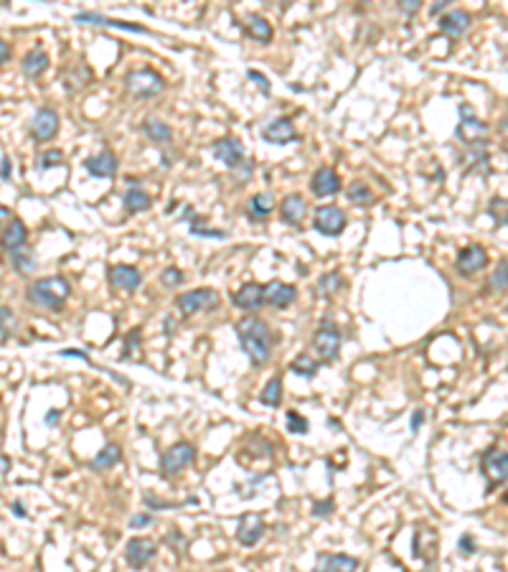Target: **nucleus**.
<instances>
[{
  "instance_id": "obj_1",
  "label": "nucleus",
  "mask_w": 508,
  "mask_h": 572,
  "mask_svg": "<svg viewBox=\"0 0 508 572\" xmlns=\"http://www.w3.org/2000/svg\"><path fill=\"white\" fill-rule=\"evenodd\" d=\"M236 336H239L244 354L252 359L254 364H265L269 359V354H272V331L262 318H257V316L241 318L236 323Z\"/></svg>"
},
{
  "instance_id": "obj_2",
  "label": "nucleus",
  "mask_w": 508,
  "mask_h": 572,
  "mask_svg": "<svg viewBox=\"0 0 508 572\" xmlns=\"http://www.w3.org/2000/svg\"><path fill=\"white\" fill-rule=\"evenodd\" d=\"M69 295H72V285L61 275H49V278L36 280L26 287V300L31 306L41 308V311L61 313Z\"/></svg>"
},
{
  "instance_id": "obj_3",
  "label": "nucleus",
  "mask_w": 508,
  "mask_h": 572,
  "mask_svg": "<svg viewBox=\"0 0 508 572\" xmlns=\"http://www.w3.org/2000/svg\"><path fill=\"white\" fill-rule=\"evenodd\" d=\"M125 85H127V92H130L132 97L148 99L165 89V79L158 72H153V69H135V72L127 74Z\"/></svg>"
},
{
  "instance_id": "obj_4",
  "label": "nucleus",
  "mask_w": 508,
  "mask_h": 572,
  "mask_svg": "<svg viewBox=\"0 0 508 572\" xmlns=\"http://www.w3.org/2000/svg\"><path fill=\"white\" fill-rule=\"evenodd\" d=\"M313 349L315 354L320 356V361H333L338 356V349H341V328L333 323L331 318H326L320 323V328L315 331L313 336Z\"/></svg>"
},
{
  "instance_id": "obj_5",
  "label": "nucleus",
  "mask_w": 508,
  "mask_h": 572,
  "mask_svg": "<svg viewBox=\"0 0 508 572\" xmlns=\"http://www.w3.org/2000/svg\"><path fill=\"white\" fill-rule=\"evenodd\" d=\"M219 303V293L211 290V287H198V290H189V293H181L176 300V306L181 308L183 316H196V313L211 311Z\"/></svg>"
},
{
  "instance_id": "obj_6",
  "label": "nucleus",
  "mask_w": 508,
  "mask_h": 572,
  "mask_svg": "<svg viewBox=\"0 0 508 572\" xmlns=\"http://www.w3.org/2000/svg\"><path fill=\"white\" fill-rule=\"evenodd\" d=\"M193 461H196L193 445H191V442H176V445H170V448L160 455V471H163V475H176L181 473L186 466H191Z\"/></svg>"
},
{
  "instance_id": "obj_7",
  "label": "nucleus",
  "mask_w": 508,
  "mask_h": 572,
  "mask_svg": "<svg viewBox=\"0 0 508 572\" xmlns=\"http://www.w3.org/2000/svg\"><path fill=\"white\" fill-rule=\"evenodd\" d=\"M483 473L488 478V491H493L495 486L508 481V453L506 450L490 448L488 453L483 455Z\"/></svg>"
},
{
  "instance_id": "obj_8",
  "label": "nucleus",
  "mask_w": 508,
  "mask_h": 572,
  "mask_svg": "<svg viewBox=\"0 0 508 572\" xmlns=\"http://www.w3.org/2000/svg\"><path fill=\"white\" fill-rule=\"evenodd\" d=\"M348 219H345V211L338 206H320L315 211V219H313V227L318 229L320 235L326 237H338L341 232L345 229Z\"/></svg>"
},
{
  "instance_id": "obj_9",
  "label": "nucleus",
  "mask_w": 508,
  "mask_h": 572,
  "mask_svg": "<svg viewBox=\"0 0 508 572\" xmlns=\"http://www.w3.org/2000/svg\"><path fill=\"white\" fill-rule=\"evenodd\" d=\"M56 132H59V112L51 110V107H39V110L33 112V118H31V135L36 137L39 143L51 140Z\"/></svg>"
},
{
  "instance_id": "obj_10",
  "label": "nucleus",
  "mask_w": 508,
  "mask_h": 572,
  "mask_svg": "<svg viewBox=\"0 0 508 572\" xmlns=\"http://www.w3.org/2000/svg\"><path fill=\"white\" fill-rule=\"evenodd\" d=\"M155 552H158V547L153 540H148V537H132V540L127 542V547H125V559H127V565H130L132 570H143L150 559L155 557Z\"/></svg>"
},
{
  "instance_id": "obj_11",
  "label": "nucleus",
  "mask_w": 508,
  "mask_h": 572,
  "mask_svg": "<svg viewBox=\"0 0 508 572\" xmlns=\"http://www.w3.org/2000/svg\"><path fill=\"white\" fill-rule=\"evenodd\" d=\"M485 265H488V252H485V247H481V244H470V247L460 249L455 270L463 275V278H473V275L481 273Z\"/></svg>"
},
{
  "instance_id": "obj_12",
  "label": "nucleus",
  "mask_w": 508,
  "mask_h": 572,
  "mask_svg": "<svg viewBox=\"0 0 508 572\" xmlns=\"http://www.w3.org/2000/svg\"><path fill=\"white\" fill-rule=\"evenodd\" d=\"M488 132V128L481 123V120L473 115L470 104H460V125H457V137L463 140L465 145H476L478 137H483Z\"/></svg>"
},
{
  "instance_id": "obj_13",
  "label": "nucleus",
  "mask_w": 508,
  "mask_h": 572,
  "mask_svg": "<svg viewBox=\"0 0 508 572\" xmlns=\"http://www.w3.org/2000/svg\"><path fill=\"white\" fill-rule=\"evenodd\" d=\"M211 153H214L216 161L227 163L229 168H239L241 161H244V148L236 137H219L214 145H211Z\"/></svg>"
},
{
  "instance_id": "obj_14",
  "label": "nucleus",
  "mask_w": 508,
  "mask_h": 572,
  "mask_svg": "<svg viewBox=\"0 0 508 572\" xmlns=\"http://www.w3.org/2000/svg\"><path fill=\"white\" fill-rule=\"evenodd\" d=\"M265 537V519L260 514H244L236 527V540L244 547H254Z\"/></svg>"
},
{
  "instance_id": "obj_15",
  "label": "nucleus",
  "mask_w": 508,
  "mask_h": 572,
  "mask_svg": "<svg viewBox=\"0 0 508 572\" xmlns=\"http://www.w3.org/2000/svg\"><path fill=\"white\" fill-rule=\"evenodd\" d=\"M359 559L351 554H336V552H320L315 559V572H356Z\"/></svg>"
},
{
  "instance_id": "obj_16",
  "label": "nucleus",
  "mask_w": 508,
  "mask_h": 572,
  "mask_svg": "<svg viewBox=\"0 0 508 572\" xmlns=\"http://www.w3.org/2000/svg\"><path fill=\"white\" fill-rule=\"evenodd\" d=\"M77 23H84V26H105V28H122V31H132V33H148V28L137 26V23H127V20H118L110 18V15L102 13H91V11H82V13L74 15Z\"/></svg>"
},
{
  "instance_id": "obj_17",
  "label": "nucleus",
  "mask_w": 508,
  "mask_h": 572,
  "mask_svg": "<svg viewBox=\"0 0 508 572\" xmlns=\"http://www.w3.org/2000/svg\"><path fill=\"white\" fill-rule=\"evenodd\" d=\"M262 137H265L267 143H272V145H287V143H293L295 137H298V132H295V125H293V120H290V118H277V120H272L269 125H265Z\"/></svg>"
},
{
  "instance_id": "obj_18",
  "label": "nucleus",
  "mask_w": 508,
  "mask_h": 572,
  "mask_svg": "<svg viewBox=\"0 0 508 572\" xmlns=\"http://www.w3.org/2000/svg\"><path fill=\"white\" fill-rule=\"evenodd\" d=\"M231 303L244 313L257 311V308L265 303V287L257 285V282H247V285H241L239 290L231 295Z\"/></svg>"
},
{
  "instance_id": "obj_19",
  "label": "nucleus",
  "mask_w": 508,
  "mask_h": 572,
  "mask_svg": "<svg viewBox=\"0 0 508 572\" xmlns=\"http://www.w3.org/2000/svg\"><path fill=\"white\" fill-rule=\"evenodd\" d=\"M110 282H112V287H118V290L132 293V290H135V287L143 282V275H140V270H137V267L115 265L110 270Z\"/></svg>"
},
{
  "instance_id": "obj_20",
  "label": "nucleus",
  "mask_w": 508,
  "mask_h": 572,
  "mask_svg": "<svg viewBox=\"0 0 508 572\" xmlns=\"http://www.w3.org/2000/svg\"><path fill=\"white\" fill-rule=\"evenodd\" d=\"M338 189H341V178L331 166H323V168L315 170L313 181H310V191H313L315 196H333V194H338Z\"/></svg>"
},
{
  "instance_id": "obj_21",
  "label": "nucleus",
  "mask_w": 508,
  "mask_h": 572,
  "mask_svg": "<svg viewBox=\"0 0 508 572\" xmlns=\"http://www.w3.org/2000/svg\"><path fill=\"white\" fill-rule=\"evenodd\" d=\"M470 23H473V15H470L468 11H463V8H455V11H447V13L440 18V31L457 39V36H463V33L468 31Z\"/></svg>"
},
{
  "instance_id": "obj_22",
  "label": "nucleus",
  "mask_w": 508,
  "mask_h": 572,
  "mask_svg": "<svg viewBox=\"0 0 508 572\" xmlns=\"http://www.w3.org/2000/svg\"><path fill=\"white\" fill-rule=\"evenodd\" d=\"M26 240H28V229L23 227L20 219H13L3 229V235H0V247H3V252L13 254L15 249L26 247Z\"/></svg>"
},
{
  "instance_id": "obj_23",
  "label": "nucleus",
  "mask_w": 508,
  "mask_h": 572,
  "mask_svg": "<svg viewBox=\"0 0 508 572\" xmlns=\"http://www.w3.org/2000/svg\"><path fill=\"white\" fill-rule=\"evenodd\" d=\"M84 166L94 178H112L118 173V156L110 153V150H102L99 156L87 158Z\"/></svg>"
},
{
  "instance_id": "obj_24",
  "label": "nucleus",
  "mask_w": 508,
  "mask_h": 572,
  "mask_svg": "<svg viewBox=\"0 0 508 572\" xmlns=\"http://www.w3.org/2000/svg\"><path fill=\"white\" fill-rule=\"evenodd\" d=\"M298 290L287 282H280V280H272L267 287H265V303H269L272 308H287L295 300Z\"/></svg>"
},
{
  "instance_id": "obj_25",
  "label": "nucleus",
  "mask_w": 508,
  "mask_h": 572,
  "mask_svg": "<svg viewBox=\"0 0 508 572\" xmlns=\"http://www.w3.org/2000/svg\"><path fill=\"white\" fill-rule=\"evenodd\" d=\"M305 214H307V204L300 194H287L285 199H282L280 216L285 224H293L295 227V224H300V221L305 219Z\"/></svg>"
},
{
  "instance_id": "obj_26",
  "label": "nucleus",
  "mask_w": 508,
  "mask_h": 572,
  "mask_svg": "<svg viewBox=\"0 0 508 572\" xmlns=\"http://www.w3.org/2000/svg\"><path fill=\"white\" fill-rule=\"evenodd\" d=\"M49 64H51L49 54H46L44 49H33V51H28L26 56H23V61H20V69H23V74H26V77L39 79L41 74L49 69Z\"/></svg>"
},
{
  "instance_id": "obj_27",
  "label": "nucleus",
  "mask_w": 508,
  "mask_h": 572,
  "mask_svg": "<svg viewBox=\"0 0 508 572\" xmlns=\"http://www.w3.org/2000/svg\"><path fill=\"white\" fill-rule=\"evenodd\" d=\"M120 458H122V450H120V445H105V448L91 458L89 468L97 471V473H105V471H110L112 466H118Z\"/></svg>"
},
{
  "instance_id": "obj_28",
  "label": "nucleus",
  "mask_w": 508,
  "mask_h": 572,
  "mask_svg": "<svg viewBox=\"0 0 508 572\" xmlns=\"http://www.w3.org/2000/svg\"><path fill=\"white\" fill-rule=\"evenodd\" d=\"M122 204L127 209V214H140V211H148L150 209V196L140 186H130V189L125 191Z\"/></svg>"
},
{
  "instance_id": "obj_29",
  "label": "nucleus",
  "mask_w": 508,
  "mask_h": 572,
  "mask_svg": "<svg viewBox=\"0 0 508 572\" xmlns=\"http://www.w3.org/2000/svg\"><path fill=\"white\" fill-rule=\"evenodd\" d=\"M272 209H274V199H272V194H267V191H262V194H257L249 201V219H254V221H262V219H267L269 214H272Z\"/></svg>"
},
{
  "instance_id": "obj_30",
  "label": "nucleus",
  "mask_w": 508,
  "mask_h": 572,
  "mask_svg": "<svg viewBox=\"0 0 508 572\" xmlns=\"http://www.w3.org/2000/svg\"><path fill=\"white\" fill-rule=\"evenodd\" d=\"M485 287H488L490 295H501V293H506V290H508V262L506 260L498 262V267L490 273Z\"/></svg>"
},
{
  "instance_id": "obj_31",
  "label": "nucleus",
  "mask_w": 508,
  "mask_h": 572,
  "mask_svg": "<svg viewBox=\"0 0 508 572\" xmlns=\"http://www.w3.org/2000/svg\"><path fill=\"white\" fill-rule=\"evenodd\" d=\"M143 132L148 135V140H153V143H170V137H173L170 128L165 123H160V120H145Z\"/></svg>"
},
{
  "instance_id": "obj_32",
  "label": "nucleus",
  "mask_w": 508,
  "mask_h": 572,
  "mask_svg": "<svg viewBox=\"0 0 508 572\" xmlns=\"http://www.w3.org/2000/svg\"><path fill=\"white\" fill-rule=\"evenodd\" d=\"M247 28H249V36H252L254 41H260V44H269V41H272V26L267 23V18L252 15Z\"/></svg>"
},
{
  "instance_id": "obj_33",
  "label": "nucleus",
  "mask_w": 508,
  "mask_h": 572,
  "mask_svg": "<svg viewBox=\"0 0 508 572\" xmlns=\"http://www.w3.org/2000/svg\"><path fill=\"white\" fill-rule=\"evenodd\" d=\"M11 262H13L15 273H18V275H31L33 270H36V257H33L28 247L15 249V252L11 254Z\"/></svg>"
},
{
  "instance_id": "obj_34",
  "label": "nucleus",
  "mask_w": 508,
  "mask_h": 572,
  "mask_svg": "<svg viewBox=\"0 0 508 572\" xmlns=\"http://www.w3.org/2000/svg\"><path fill=\"white\" fill-rule=\"evenodd\" d=\"M260 399H262V404H267V407H277V404L282 402V379L280 377L269 379L267 387L262 390Z\"/></svg>"
},
{
  "instance_id": "obj_35",
  "label": "nucleus",
  "mask_w": 508,
  "mask_h": 572,
  "mask_svg": "<svg viewBox=\"0 0 508 572\" xmlns=\"http://www.w3.org/2000/svg\"><path fill=\"white\" fill-rule=\"evenodd\" d=\"M290 371H293V374H298V377L310 379V377H315V371H318V361H315V359H310L307 354H300L293 364H290Z\"/></svg>"
},
{
  "instance_id": "obj_36",
  "label": "nucleus",
  "mask_w": 508,
  "mask_h": 572,
  "mask_svg": "<svg viewBox=\"0 0 508 572\" xmlns=\"http://www.w3.org/2000/svg\"><path fill=\"white\" fill-rule=\"evenodd\" d=\"M61 163H64V153H61L59 148H49V150H44V153H39V158H36V168L49 170V168L61 166Z\"/></svg>"
},
{
  "instance_id": "obj_37",
  "label": "nucleus",
  "mask_w": 508,
  "mask_h": 572,
  "mask_svg": "<svg viewBox=\"0 0 508 572\" xmlns=\"http://www.w3.org/2000/svg\"><path fill=\"white\" fill-rule=\"evenodd\" d=\"M488 214L493 216V221H495V224H498V227L508 224V199H501V196H495V199H490V204H488Z\"/></svg>"
},
{
  "instance_id": "obj_38",
  "label": "nucleus",
  "mask_w": 508,
  "mask_h": 572,
  "mask_svg": "<svg viewBox=\"0 0 508 572\" xmlns=\"http://www.w3.org/2000/svg\"><path fill=\"white\" fill-rule=\"evenodd\" d=\"M345 196H348V201H353V204H369L374 199L369 186L361 181H353L351 186H348V191H345Z\"/></svg>"
},
{
  "instance_id": "obj_39",
  "label": "nucleus",
  "mask_w": 508,
  "mask_h": 572,
  "mask_svg": "<svg viewBox=\"0 0 508 572\" xmlns=\"http://www.w3.org/2000/svg\"><path fill=\"white\" fill-rule=\"evenodd\" d=\"M341 282H343V280H341V275H338V273H326V275H323V278L318 280V295H320V298H326V295H333V293H336V290H338V287H341Z\"/></svg>"
},
{
  "instance_id": "obj_40",
  "label": "nucleus",
  "mask_w": 508,
  "mask_h": 572,
  "mask_svg": "<svg viewBox=\"0 0 508 572\" xmlns=\"http://www.w3.org/2000/svg\"><path fill=\"white\" fill-rule=\"evenodd\" d=\"M287 428L295 435H305L307 430H310V423L303 415H298V412H287Z\"/></svg>"
},
{
  "instance_id": "obj_41",
  "label": "nucleus",
  "mask_w": 508,
  "mask_h": 572,
  "mask_svg": "<svg viewBox=\"0 0 508 572\" xmlns=\"http://www.w3.org/2000/svg\"><path fill=\"white\" fill-rule=\"evenodd\" d=\"M183 282V273L178 267H165L160 273V285L163 287H178Z\"/></svg>"
},
{
  "instance_id": "obj_42",
  "label": "nucleus",
  "mask_w": 508,
  "mask_h": 572,
  "mask_svg": "<svg viewBox=\"0 0 508 572\" xmlns=\"http://www.w3.org/2000/svg\"><path fill=\"white\" fill-rule=\"evenodd\" d=\"M13 328H15V313L8 306H0V336H8Z\"/></svg>"
},
{
  "instance_id": "obj_43",
  "label": "nucleus",
  "mask_w": 508,
  "mask_h": 572,
  "mask_svg": "<svg viewBox=\"0 0 508 572\" xmlns=\"http://www.w3.org/2000/svg\"><path fill=\"white\" fill-rule=\"evenodd\" d=\"M137 346H140V328H135L132 333H127V338H125V354H122V359H130V352H135Z\"/></svg>"
},
{
  "instance_id": "obj_44",
  "label": "nucleus",
  "mask_w": 508,
  "mask_h": 572,
  "mask_svg": "<svg viewBox=\"0 0 508 572\" xmlns=\"http://www.w3.org/2000/svg\"><path fill=\"white\" fill-rule=\"evenodd\" d=\"M143 501H145V506L153 509V511H158V509H170V506H173L170 501H160L158 496H150V494H145Z\"/></svg>"
},
{
  "instance_id": "obj_45",
  "label": "nucleus",
  "mask_w": 508,
  "mask_h": 572,
  "mask_svg": "<svg viewBox=\"0 0 508 572\" xmlns=\"http://www.w3.org/2000/svg\"><path fill=\"white\" fill-rule=\"evenodd\" d=\"M331 511H333V499L315 501V504H313V516H328Z\"/></svg>"
},
{
  "instance_id": "obj_46",
  "label": "nucleus",
  "mask_w": 508,
  "mask_h": 572,
  "mask_svg": "<svg viewBox=\"0 0 508 572\" xmlns=\"http://www.w3.org/2000/svg\"><path fill=\"white\" fill-rule=\"evenodd\" d=\"M153 514H135L130 519V527L132 529H140V527H148V524H153Z\"/></svg>"
},
{
  "instance_id": "obj_47",
  "label": "nucleus",
  "mask_w": 508,
  "mask_h": 572,
  "mask_svg": "<svg viewBox=\"0 0 508 572\" xmlns=\"http://www.w3.org/2000/svg\"><path fill=\"white\" fill-rule=\"evenodd\" d=\"M191 235L193 237H216V240H224L227 232H219V229H198V227H191Z\"/></svg>"
},
{
  "instance_id": "obj_48",
  "label": "nucleus",
  "mask_w": 508,
  "mask_h": 572,
  "mask_svg": "<svg viewBox=\"0 0 508 572\" xmlns=\"http://www.w3.org/2000/svg\"><path fill=\"white\" fill-rule=\"evenodd\" d=\"M11 176H13V163H11L8 156H3L0 158V178H3V181H11Z\"/></svg>"
},
{
  "instance_id": "obj_49",
  "label": "nucleus",
  "mask_w": 508,
  "mask_h": 572,
  "mask_svg": "<svg viewBox=\"0 0 508 572\" xmlns=\"http://www.w3.org/2000/svg\"><path fill=\"white\" fill-rule=\"evenodd\" d=\"M399 11L407 15H417L419 13V0H402L399 3Z\"/></svg>"
},
{
  "instance_id": "obj_50",
  "label": "nucleus",
  "mask_w": 508,
  "mask_h": 572,
  "mask_svg": "<svg viewBox=\"0 0 508 572\" xmlns=\"http://www.w3.org/2000/svg\"><path fill=\"white\" fill-rule=\"evenodd\" d=\"M247 77L252 79V82H257V85H260V89L265 92V94H269V82H267V79H265V77H262L260 72H254V69H249Z\"/></svg>"
},
{
  "instance_id": "obj_51",
  "label": "nucleus",
  "mask_w": 508,
  "mask_h": 572,
  "mask_svg": "<svg viewBox=\"0 0 508 572\" xmlns=\"http://www.w3.org/2000/svg\"><path fill=\"white\" fill-rule=\"evenodd\" d=\"M8 59H11V46H8L6 41L0 39V66L6 64Z\"/></svg>"
},
{
  "instance_id": "obj_52",
  "label": "nucleus",
  "mask_w": 508,
  "mask_h": 572,
  "mask_svg": "<svg viewBox=\"0 0 508 572\" xmlns=\"http://www.w3.org/2000/svg\"><path fill=\"white\" fill-rule=\"evenodd\" d=\"M422 423H424V412L422 410H417L414 415H412V430L417 433L419 428H422Z\"/></svg>"
},
{
  "instance_id": "obj_53",
  "label": "nucleus",
  "mask_w": 508,
  "mask_h": 572,
  "mask_svg": "<svg viewBox=\"0 0 508 572\" xmlns=\"http://www.w3.org/2000/svg\"><path fill=\"white\" fill-rule=\"evenodd\" d=\"M457 545H460V549H463V554H473V540H470L468 534H465L463 540L457 542Z\"/></svg>"
},
{
  "instance_id": "obj_54",
  "label": "nucleus",
  "mask_w": 508,
  "mask_h": 572,
  "mask_svg": "<svg viewBox=\"0 0 508 572\" xmlns=\"http://www.w3.org/2000/svg\"><path fill=\"white\" fill-rule=\"evenodd\" d=\"M447 6H450L447 0H437V3H432V6H430V13H432V15L443 13V11H445V8H447Z\"/></svg>"
},
{
  "instance_id": "obj_55",
  "label": "nucleus",
  "mask_w": 508,
  "mask_h": 572,
  "mask_svg": "<svg viewBox=\"0 0 508 572\" xmlns=\"http://www.w3.org/2000/svg\"><path fill=\"white\" fill-rule=\"evenodd\" d=\"M8 471H11V458H8V455H0V475L8 473Z\"/></svg>"
},
{
  "instance_id": "obj_56",
  "label": "nucleus",
  "mask_w": 508,
  "mask_h": 572,
  "mask_svg": "<svg viewBox=\"0 0 508 572\" xmlns=\"http://www.w3.org/2000/svg\"><path fill=\"white\" fill-rule=\"evenodd\" d=\"M13 514L18 519H26V511H23V504H20V501H13Z\"/></svg>"
},
{
  "instance_id": "obj_57",
  "label": "nucleus",
  "mask_w": 508,
  "mask_h": 572,
  "mask_svg": "<svg viewBox=\"0 0 508 572\" xmlns=\"http://www.w3.org/2000/svg\"><path fill=\"white\" fill-rule=\"evenodd\" d=\"M56 420H59V410H51V412H46V417H44V423H46V425L56 423Z\"/></svg>"
},
{
  "instance_id": "obj_58",
  "label": "nucleus",
  "mask_w": 508,
  "mask_h": 572,
  "mask_svg": "<svg viewBox=\"0 0 508 572\" xmlns=\"http://www.w3.org/2000/svg\"><path fill=\"white\" fill-rule=\"evenodd\" d=\"M59 356H66V359H69V356H74V359H89L84 352H59Z\"/></svg>"
},
{
  "instance_id": "obj_59",
  "label": "nucleus",
  "mask_w": 508,
  "mask_h": 572,
  "mask_svg": "<svg viewBox=\"0 0 508 572\" xmlns=\"http://www.w3.org/2000/svg\"><path fill=\"white\" fill-rule=\"evenodd\" d=\"M173 331H176V321L168 316V318H165V336H170Z\"/></svg>"
},
{
  "instance_id": "obj_60",
  "label": "nucleus",
  "mask_w": 508,
  "mask_h": 572,
  "mask_svg": "<svg viewBox=\"0 0 508 572\" xmlns=\"http://www.w3.org/2000/svg\"><path fill=\"white\" fill-rule=\"evenodd\" d=\"M3 214H8V211H6V209H3V206H0V216H3Z\"/></svg>"
},
{
  "instance_id": "obj_61",
  "label": "nucleus",
  "mask_w": 508,
  "mask_h": 572,
  "mask_svg": "<svg viewBox=\"0 0 508 572\" xmlns=\"http://www.w3.org/2000/svg\"><path fill=\"white\" fill-rule=\"evenodd\" d=\"M506 311H508V306H506Z\"/></svg>"
},
{
  "instance_id": "obj_62",
  "label": "nucleus",
  "mask_w": 508,
  "mask_h": 572,
  "mask_svg": "<svg viewBox=\"0 0 508 572\" xmlns=\"http://www.w3.org/2000/svg\"><path fill=\"white\" fill-rule=\"evenodd\" d=\"M506 501H508V496H506Z\"/></svg>"
}]
</instances>
